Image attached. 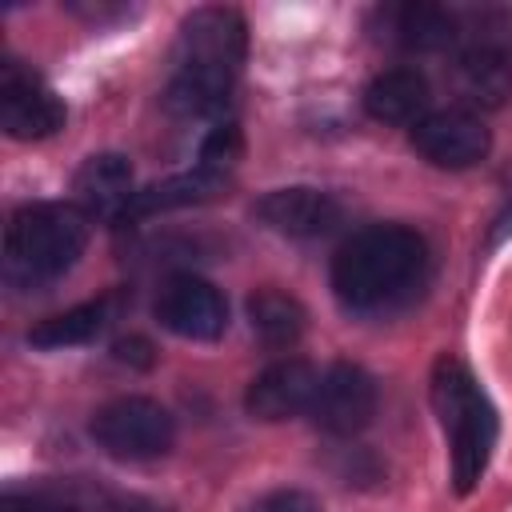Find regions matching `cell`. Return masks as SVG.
Instances as JSON below:
<instances>
[{
    "label": "cell",
    "mask_w": 512,
    "mask_h": 512,
    "mask_svg": "<svg viewBox=\"0 0 512 512\" xmlns=\"http://www.w3.org/2000/svg\"><path fill=\"white\" fill-rule=\"evenodd\" d=\"M460 88L480 108H500L512 96V24L500 12L460 28Z\"/></svg>",
    "instance_id": "obj_6"
},
{
    "label": "cell",
    "mask_w": 512,
    "mask_h": 512,
    "mask_svg": "<svg viewBox=\"0 0 512 512\" xmlns=\"http://www.w3.org/2000/svg\"><path fill=\"white\" fill-rule=\"evenodd\" d=\"M376 16L384 40L408 52H436L460 40V20L436 4H400V8H380Z\"/></svg>",
    "instance_id": "obj_14"
},
{
    "label": "cell",
    "mask_w": 512,
    "mask_h": 512,
    "mask_svg": "<svg viewBox=\"0 0 512 512\" xmlns=\"http://www.w3.org/2000/svg\"><path fill=\"white\" fill-rule=\"evenodd\" d=\"M412 148L436 164V168H472L488 156L492 136L484 128V120L468 108H436L428 112L420 124H412Z\"/></svg>",
    "instance_id": "obj_10"
},
{
    "label": "cell",
    "mask_w": 512,
    "mask_h": 512,
    "mask_svg": "<svg viewBox=\"0 0 512 512\" xmlns=\"http://www.w3.org/2000/svg\"><path fill=\"white\" fill-rule=\"evenodd\" d=\"M228 184V176L220 172H208V168H192V172H180V176H168L160 184H148L132 196V204L124 208V220H140V216H152V212H168V208H188V204H204L212 196H220Z\"/></svg>",
    "instance_id": "obj_16"
},
{
    "label": "cell",
    "mask_w": 512,
    "mask_h": 512,
    "mask_svg": "<svg viewBox=\"0 0 512 512\" xmlns=\"http://www.w3.org/2000/svg\"><path fill=\"white\" fill-rule=\"evenodd\" d=\"M112 356H116L120 364H136V368H148V364H152V348H148V340H140V336L116 340V344H112Z\"/></svg>",
    "instance_id": "obj_20"
},
{
    "label": "cell",
    "mask_w": 512,
    "mask_h": 512,
    "mask_svg": "<svg viewBox=\"0 0 512 512\" xmlns=\"http://www.w3.org/2000/svg\"><path fill=\"white\" fill-rule=\"evenodd\" d=\"M316 384H320V372L308 360H276L248 384L244 408H248V416L268 420V424L308 416Z\"/></svg>",
    "instance_id": "obj_12"
},
{
    "label": "cell",
    "mask_w": 512,
    "mask_h": 512,
    "mask_svg": "<svg viewBox=\"0 0 512 512\" xmlns=\"http://www.w3.org/2000/svg\"><path fill=\"white\" fill-rule=\"evenodd\" d=\"M512 232V204H508V212L496 220V232H492V240H500V236H508Z\"/></svg>",
    "instance_id": "obj_23"
},
{
    "label": "cell",
    "mask_w": 512,
    "mask_h": 512,
    "mask_svg": "<svg viewBox=\"0 0 512 512\" xmlns=\"http://www.w3.org/2000/svg\"><path fill=\"white\" fill-rule=\"evenodd\" d=\"M432 408L440 416L448 456H452V484L460 496H468L480 476L488 472L492 448H496V408L484 396L472 368L456 356H440L432 368Z\"/></svg>",
    "instance_id": "obj_3"
},
{
    "label": "cell",
    "mask_w": 512,
    "mask_h": 512,
    "mask_svg": "<svg viewBox=\"0 0 512 512\" xmlns=\"http://www.w3.org/2000/svg\"><path fill=\"white\" fill-rule=\"evenodd\" d=\"M88 244V216L76 204L16 208L4 228V280L12 288H40L60 280Z\"/></svg>",
    "instance_id": "obj_4"
},
{
    "label": "cell",
    "mask_w": 512,
    "mask_h": 512,
    "mask_svg": "<svg viewBox=\"0 0 512 512\" xmlns=\"http://www.w3.org/2000/svg\"><path fill=\"white\" fill-rule=\"evenodd\" d=\"M72 196L84 216L100 220H124V208L132 204V164L120 152H96L88 156L72 176Z\"/></svg>",
    "instance_id": "obj_13"
},
{
    "label": "cell",
    "mask_w": 512,
    "mask_h": 512,
    "mask_svg": "<svg viewBox=\"0 0 512 512\" xmlns=\"http://www.w3.org/2000/svg\"><path fill=\"white\" fill-rule=\"evenodd\" d=\"M304 304L284 288H256L248 296V324L268 348H292L304 336Z\"/></svg>",
    "instance_id": "obj_17"
},
{
    "label": "cell",
    "mask_w": 512,
    "mask_h": 512,
    "mask_svg": "<svg viewBox=\"0 0 512 512\" xmlns=\"http://www.w3.org/2000/svg\"><path fill=\"white\" fill-rule=\"evenodd\" d=\"M364 108L380 124H420L428 116V80L416 68H388L368 80Z\"/></svg>",
    "instance_id": "obj_15"
},
{
    "label": "cell",
    "mask_w": 512,
    "mask_h": 512,
    "mask_svg": "<svg viewBox=\"0 0 512 512\" xmlns=\"http://www.w3.org/2000/svg\"><path fill=\"white\" fill-rule=\"evenodd\" d=\"M252 216L280 232V236H296V240H308V236H324L340 224V200L332 192H320V188H308V184H292V188H272L264 192L256 204H252Z\"/></svg>",
    "instance_id": "obj_11"
},
{
    "label": "cell",
    "mask_w": 512,
    "mask_h": 512,
    "mask_svg": "<svg viewBox=\"0 0 512 512\" xmlns=\"http://www.w3.org/2000/svg\"><path fill=\"white\" fill-rule=\"evenodd\" d=\"M160 328H168L180 340H216L228 328V300L216 284H208L204 276L180 272L168 276L156 292L152 304Z\"/></svg>",
    "instance_id": "obj_7"
},
{
    "label": "cell",
    "mask_w": 512,
    "mask_h": 512,
    "mask_svg": "<svg viewBox=\"0 0 512 512\" xmlns=\"http://www.w3.org/2000/svg\"><path fill=\"white\" fill-rule=\"evenodd\" d=\"M248 512H324V508H320L316 496H308L300 488H276V492L260 496Z\"/></svg>",
    "instance_id": "obj_19"
},
{
    "label": "cell",
    "mask_w": 512,
    "mask_h": 512,
    "mask_svg": "<svg viewBox=\"0 0 512 512\" xmlns=\"http://www.w3.org/2000/svg\"><path fill=\"white\" fill-rule=\"evenodd\" d=\"M4 512H80L76 504H56V500H24V496H8Z\"/></svg>",
    "instance_id": "obj_22"
},
{
    "label": "cell",
    "mask_w": 512,
    "mask_h": 512,
    "mask_svg": "<svg viewBox=\"0 0 512 512\" xmlns=\"http://www.w3.org/2000/svg\"><path fill=\"white\" fill-rule=\"evenodd\" d=\"M96 512H160V508L152 500H140V496H100Z\"/></svg>",
    "instance_id": "obj_21"
},
{
    "label": "cell",
    "mask_w": 512,
    "mask_h": 512,
    "mask_svg": "<svg viewBox=\"0 0 512 512\" xmlns=\"http://www.w3.org/2000/svg\"><path fill=\"white\" fill-rule=\"evenodd\" d=\"M92 440L116 460H156L172 448L176 424L172 412L148 396H116L96 408L88 424Z\"/></svg>",
    "instance_id": "obj_5"
},
{
    "label": "cell",
    "mask_w": 512,
    "mask_h": 512,
    "mask_svg": "<svg viewBox=\"0 0 512 512\" xmlns=\"http://www.w3.org/2000/svg\"><path fill=\"white\" fill-rule=\"evenodd\" d=\"M108 324V300H92V304H76L68 312H56L48 320H40L32 332H28V344L32 348H76V344H88L104 332Z\"/></svg>",
    "instance_id": "obj_18"
},
{
    "label": "cell",
    "mask_w": 512,
    "mask_h": 512,
    "mask_svg": "<svg viewBox=\"0 0 512 512\" xmlns=\"http://www.w3.org/2000/svg\"><path fill=\"white\" fill-rule=\"evenodd\" d=\"M308 416L328 436H356L376 416V384H372V376L360 364H348V360L324 368Z\"/></svg>",
    "instance_id": "obj_9"
},
{
    "label": "cell",
    "mask_w": 512,
    "mask_h": 512,
    "mask_svg": "<svg viewBox=\"0 0 512 512\" xmlns=\"http://www.w3.org/2000/svg\"><path fill=\"white\" fill-rule=\"evenodd\" d=\"M428 244L408 224H368L332 256V292L352 316H392L428 284Z\"/></svg>",
    "instance_id": "obj_1"
},
{
    "label": "cell",
    "mask_w": 512,
    "mask_h": 512,
    "mask_svg": "<svg viewBox=\"0 0 512 512\" xmlns=\"http://www.w3.org/2000/svg\"><path fill=\"white\" fill-rule=\"evenodd\" d=\"M0 128L12 140H44L64 128L60 96L20 60L0 64Z\"/></svg>",
    "instance_id": "obj_8"
},
{
    "label": "cell",
    "mask_w": 512,
    "mask_h": 512,
    "mask_svg": "<svg viewBox=\"0 0 512 512\" xmlns=\"http://www.w3.org/2000/svg\"><path fill=\"white\" fill-rule=\"evenodd\" d=\"M244 20L236 8H196L176 36L164 104L180 116H216L244 64Z\"/></svg>",
    "instance_id": "obj_2"
}]
</instances>
